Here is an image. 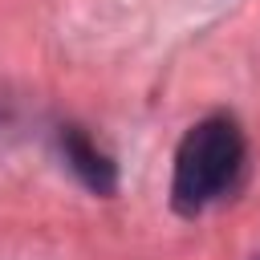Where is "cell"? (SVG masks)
Returning <instances> with one entry per match:
<instances>
[{
	"mask_svg": "<svg viewBox=\"0 0 260 260\" xmlns=\"http://www.w3.org/2000/svg\"><path fill=\"white\" fill-rule=\"evenodd\" d=\"M61 154H65V162L73 167V175L89 187V191H98V195H110L114 187H118V171H114V162L77 130V126H61Z\"/></svg>",
	"mask_w": 260,
	"mask_h": 260,
	"instance_id": "obj_2",
	"label": "cell"
},
{
	"mask_svg": "<svg viewBox=\"0 0 260 260\" xmlns=\"http://www.w3.org/2000/svg\"><path fill=\"white\" fill-rule=\"evenodd\" d=\"M244 134L236 118L211 114L195 122L179 150H175V179H171V203L179 215H199L215 199L232 195L244 175Z\"/></svg>",
	"mask_w": 260,
	"mask_h": 260,
	"instance_id": "obj_1",
	"label": "cell"
}]
</instances>
